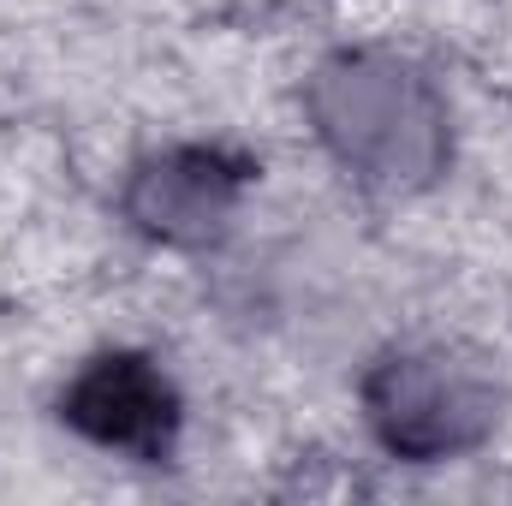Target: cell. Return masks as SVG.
Segmentation results:
<instances>
[{"mask_svg":"<svg viewBox=\"0 0 512 506\" xmlns=\"http://www.w3.org/2000/svg\"><path fill=\"white\" fill-rule=\"evenodd\" d=\"M298 120L316 155L376 203L429 197L459 161L453 90L423 54L387 36L328 42L298 78Z\"/></svg>","mask_w":512,"mask_h":506,"instance_id":"cell-1","label":"cell"},{"mask_svg":"<svg viewBox=\"0 0 512 506\" xmlns=\"http://www.w3.org/2000/svg\"><path fill=\"white\" fill-rule=\"evenodd\" d=\"M48 417L60 423L66 441H78L102 459H120L137 471H167L185 453L191 399L161 352L114 340V346L84 352L54 381Z\"/></svg>","mask_w":512,"mask_h":506,"instance_id":"cell-4","label":"cell"},{"mask_svg":"<svg viewBox=\"0 0 512 506\" xmlns=\"http://www.w3.org/2000/svg\"><path fill=\"white\" fill-rule=\"evenodd\" d=\"M352 411L382 459L405 471H441L501 441L512 417V381L489 346L411 328L364 352L352 376Z\"/></svg>","mask_w":512,"mask_h":506,"instance_id":"cell-2","label":"cell"},{"mask_svg":"<svg viewBox=\"0 0 512 506\" xmlns=\"http://www.w3.org/2000/svg\"><path fill=\"white\" fill-rule=\"evenodd\" d=\"M262 185V155L233 137H161L143 143L114 179V221L143 251L215 256L233 245Z\"/></svg>","mask_w":512,"mask_h":506,"instance_id":"cell-3","label":"cell"}]
</instances>
